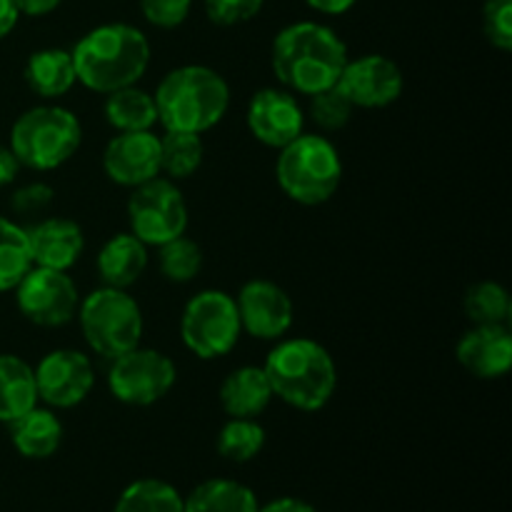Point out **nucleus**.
Wrapping results in <instances>:
<instances>
[{"mask_svg": "<svg viewBox=\"0 0 512 512\" xmlns=\"http://www.w3.org/2000/svg\"><path fill=\"white\" fill-rule=\"evenodd\" d=\"M348 58V45L333 28L300 20L275 35L270 63L290 93L313 95L338 83Z\"/></svg>", "mask_w": 512, "mask_h": 512, "instance_id": "nucleus-1", "label": "nucleus"}, {"mask_svg": "<svg viewBox=\"0 0 512 512\" xmlns=\"http://www.w3.org/2000/svg\"><path fill=\"white\" fill-rule=\"evenodd\" d=\"M70 55L78 83L108 95L143 78L150 65V43L133 25L108 23L85 33Z\"/></svg>", "mask_w": 512, "mask_h": 512, "instance_id": "nucleus-2", "label": "nucleus"}, {"mask_svg": "<svg viewBox=\"0 0 512 512\" xmlns=\"http://www.w3.org/2000/svg\"><path fill=\"white\" fill-rule=\"evenodd\" d=\"M273 398L305 413L325 408L338 388V368L328 350L310 338L280 340L263 363Z\"/></svg>", "mask_w": 512, "mask_h": 512, "instance_id": "nucleus-3", "label": "nucleus"}, {"mask_svg": "<svg viewBox=\"0 0 512 512\" xmlns=\"http://www.w3.org/2000/svg\"><path fill=\"white\" fill-rule=\"evenodd\" d=\"M153 98L158 123L165 130L200 135L225 118L230 88L223 75L208 65H180L160 80Z\"/></svg>", "mask_w": 512, "mask_h": 512, "instance_id": "nucleus-4", "label": "nucleus"}, {"mask_svg": "<svg viewBox=\"0 0 512 512\" xmlns=\"http://www.w3.org/2000/svg\"><path fill=\"white\" fill-rule=\"evenodd\" d=\"M275 175L280 190L293 203L323 205L340 188L343 160L333 140L325 135L300 133L293 143L280 148Z\"/></svg>", "mask_w": 512, "mask_h": 512, "instance_id": "nucleus-5", "label": "nucleus"}, {"mask_svg": "<svg viewBox=\"0 0 512 512\" xmlns=\"http://www.w3.org/2000/svg\"><path fill=\"white\" fill-rule=\"evenodd\" d=\"M80 140V120L60 105H35L25 110L10 130V150L18 163L40 173L68 163L78 153Z\"/></svg>", "mask_w": 512, "mask_h": 512, "instance_id": "nucleus-6", "label": "nucleus"}, {"mask_svg": "<svg viewBox=\"0 0 512 512\" xmlns=\"http://www.w3.org/2000/svg\"><path fill=\"white\" fill-rule=\"evenodd\" d=\"M78 320L88 348L105 360L138 348L143 338V313L128 290H93L78 305Z\"/></svg>", "mask_w": 512, "mask_h": 512, "instance_id": "nucleus-7", "label": "nucleus"}, {"mask_svg": "<svg viewBox=\"0 0 512 512\" xmlns=\"http://www.w3.org/2000/svg\"><path fill=\"white\" fill-rule=\"evenodd\" d=\"M240 325L235 298L225 290H200L188 300L180 318L183 345L200 360H215L228 355L238 345Z\"/></svg>", "mask_w": 512, "mask_h": 512, "instance_id": "nucleus-8", "label": "nucleus"}, {"mask_svg": "<svg viewBox=\"0 0 512 512\" xmlns=\"http://www.w3.org/2000/svg\"><path fill=\"white\" fill-rule=\"evenodd\" d=\"M130 233L148 248H160L188 230V205L175 180L153 178L128 198Z\"/></svg>", "mask_w": 512, "mask_h": 512, "instance_id": "nucleus-9", "label": "nucleus"}, {"mask_svg": "<svg viewBox=\"0 0 512 512\" xmlns=\"http://www.w3.org/2000/svg\"><path fill=\"white\" fill-rule=\"evenodd\" d=\"M108 388L115 400L133 408H148L173 390L178 370L160 350L133 348L110 360Z\"/></svg>", "mask_w": 512, "mask_h": 512, "instance_id": "nucleus-10", "label": "nucleus"}, {"mask_svg": "<svg viewBox=\"0 0 512 512\" xmlns=\"http://www.w3.org/2000/svg\"><path fill=\"white\" fill-rule=\"evenodd\" d=\"M18 310L38 328H63L78 313V288L65 270L33 268L15 285Z\"/></svg>", "mask_w": 512, "mask_h": 512, "instance_id": "nucleus-11", "label": "nucleus"}, {"mask_svg": "<svg viewBox=\"0 0 512 512\" xmlns=\"http://www.w3.org/2000/svg\"><path fill=\"white\" fill-rule=\"evenodd\" d=\"M33 373L38 400L53 410L75 408L88 398L95 385V370L88 355L70 348L45 355Z\"/></svg>", "mask_w": 512, "mask_h": 512, "instance_id": "nucleus-12", "label": "nucleus"}, {"mask_svg": "<svg viewBox=\"0 0 512 512\" xmlns=\"http://www.w3.org/2000/svg\"><path fill=\"white\" fill-rule=\"evenodd\" d=\"M340 90L353 103V108H388L403 95V70L388 55L370 53L348 58L338 78Z\"/></svg>", "mask_w": 512, "mask_h": 512, "instance_id": "nucleus-13", "label": "nucleus"}, {"mask_svg": "<svg viewBox=\"0 0 512 512\" xmlns=\"http://www.w3.org/2000/svg\"><path fill=\"white\" fill-rule=\"evenodd\" d=\"M240 325L258 340H280L293 328L295 308L290 295L270 280H250L240 288L238 298Z\"/></svg>", "mask_w": 512, "mask_h": 512, "instance_id": "nucleus-14", "label": "nucleus"}, {"mask_svg": "<svg viewBox=\"0 0 512 512\" xmlns=\"http://www.w3.org/2000/svg\"><path fill=\"white\" fill-rule=\"evenodd\" d=\"M248 130L268 148H285L305 133V113L290 90L263 88L248 103Z\"/></svg>", "mask_w": 512, "mask_h": 512, "instance_id": "nucleus-15", "label": "nucleus"}, {"mask_svg": "<svg viewBox=\"0 0 512 512\" xmlns=\"http://www.w3.org/2000/svg\"><path fill=\"white\" fill-rule=\"evenodd\" d=\"M103 170L113 183L138 188L160 175V138L153 130L118 133L103 153Z\"/></svg>", "mask_w": 512, "mask_h": 512, "instance_id": "nucleus-16", "label": "nucleus"}, {"mask_svg": "<svg viewBox=\"0 0 512 512\" xmlns=\"http://www.w3.org/2000/svg\"><path fill=\"white\" fill-rule=\"evenodd\" d=\"M458 363L480 380L505 378L512 368V335L508 325H473L458 340Z\"/></svg>", "mask_w": 512, "mask_h": 512, "instance_id": "nucleus-17", "label": "nucleus"}, {"mask_svg": "<svg viewBox=\"0 0 512 512\" xmlns=\"http://www.w3.org/2000/svg\"><path fill=\"white\" fill-rule=\"evenodd\" d=\"M25 230H28L30 258L38 268L65 270L68 273L85 250L83 228L75 220L45 218Z\"/></svg>", "mask_w": 512, "mask_h": 512, "instance_id": "nucleus-18", "label": "nucleus"}, {"mask_svg": "<svg viewBox=\"0 0 512 512\" xmlns=\"http://www.w3.org/2000/svg\"><path fill=\"white\" fill-rule=\"evenodd\" d=\"M148 268V245L133 233H118L100 248L98 275L105 288L128 290Z\"/></svg>", "mask_w": 512, "mask_h": 512, "instance_id": "nucleus-19", "label": "nucleus"}, {"mask_svg": "<svg viewBox=\"0 0 512 512\" xmlns=\"http://www.w3.org/2000/svg\"><path fill=\"white\" fill-rule=\"evenodd\" d=\"M273 400L263 365H243L220 385V405L230 418H258Z\"/></svg>", "mask_w": 512, "mask_h": 512, "instance_id": "nucleus-20", "label": "nucleus"}, {"mask_svg": "<svg viewBox=\"0 0 512 512\" xmlns=\"http://www.w3.org/2000/svg\"><path fill=\"white\" fill-rule=\"evenodd\" d=\"M10 425V440L23 458L45 460L63 443V423L50 408H30Z\"/></svg>", "mask_w": 512, "mask_h": 512, "instance_id": "nucleus-21", "label": "nucleus"}, {"mask_svg": "<svg viewBox=\"0 0 512 512\" xmlns=\"http://www.w3.org/2000/svg\"><path fill=\"white\" fill-rule=\"evenodd\" d=\"M23 78L28 88L45 100L60 98L78 83L73 55H70V50L63 48L35 50L28 63H25Z\"/></svg>", "mask_w": 512, "mask_h": 512, "instance_id": "nucleus-22", "label": "nucleus"}, {"mask_svg": "<svg viewBox=\"0 0 512 512\" xmlns=\"http://www.w3.org/2000/svg\"><path fill=\"white\" fill-rule=\"evenodd\" d=\"M38 405L35 373L18 355L0 353V423H13Z\"/></svg>", "mask_w": 512, "mask_h": 512, "instance_id": "nucleus-23", "label": "nucleus"}, {"mask_svg": "<svg viewBox=\"0 0 512 512\" xmlns=\"http://www.w3.org/2000/svg\"><path fill=\"white\" fill-rule=\"evenodd\" d=\"M105 120L113 125L118 133H133V130H153L158 123V108H155V98L148 90L138 88V85H128V88L113 90L105 95Z\"/></svg>", "mask_w": 512, "mask_h": 512, "instance_id": "nucleus-24", "label": "nucleus"}, {"mask_svg": "<svg viewBox=\"0 0 512 512\" xmlns=\"http://www.w3.org/2000/svg\"><path fill=\"white\" fill-rule=\"evenodd\" d=\"M258 508L253 490L228 478L205 480L185 500V512H258Z\"/></svg>", "mask_w": 512, "mask_h": 512, "instance_id": "nucleus-25", "label": "nucleus"}, {"mask_svg": "<svg viewBox=\"0 0 512 512\" xmlns=\"http://www.w3.org/2000/svg\"><path fill=\"white\" fill-rule=\"evenodd\" d=\"M205 145L198 133L165 130L160 138V173L168 180H185L203 165Z\"/></svg>", "mask_w": 512, "mask_h": 512, "instance_id": "nucleus-26", "label": "nucleus"}, {"mask_svg": "<svg viewBox=\"0 0 512 512\" xmlns=\"http://www.w3.org/2000/svg\"><path fill=\"white\" fill-rule=\"evenodd\" d=\"M33 268L28 230L0 215V293L15 290L23 275Z\"/></svg>", "mask_w": 512, "mask_h": 512, "instance_id": "nucleus-27", "label": "nucleus"}, {"mask_svg": "<svg viewBox=\"0 0 512 512\" xmlns=\"http://www.w3.org/2000/svg\"><path fill=\"white\" fill-rule=\"evenodd\" d=\"M113 512H185V500L173 485L145 478L135 480L120 493Z\"/></svg>", "mask_w": 512, "mask_h": 512, "instance_id": "nucleus-28", "label": "nucleus"}, {"mask_svg": "<svg viewBox=\"0 0 512 512\" xmlns=\"http://www.w3.org/2000/svg\"><path fill=\"white\" fill-rule=\"evenodd\" d=\"M215 445L230 463H250L265 448V430L255 418H230L220 428Z\"/></svg>", "mask_w": 512, "mask_h": 512, "instance_id": "nucleus-29", "label": "nucleus"}, {"mask_svg": "<svg viewBox=\"0 0 512 512\" xmlns=\"http://www.w3.org/2000/svg\"><path fill=\"white\" fill-rule=\"evenodd\" d=\"M463 308L473 325H508L512 313L508 290L493 280H483L468 288Z\"/></svg>", "mask_w": 512, "mask_h": 512, "instance_id": "nucleus-30", "label": "nucleus"}, {"mask_svg": "<svg viewBox=\"0 0 512 512\" xmlns=\"http://www.w3.org/2000/svg\"><path fill=\"white\" fill-rule=\"evenodd\" d=\"M158 250L160 273L170 283H190L203 270V250L195 240L185 238V235L160 245Z\"/></svg>", "mask_w": 512, "mask_h": 512, "instance_id": "nucleus-31", "label": "nucleus"}, {"mask_svg": "<svg viewBox=\"0 0 512 512\" xmlns=\"http://www.w3.org/2000/svg\"><path fill=\"white\" fill-rule=\"evenodd\" d=\"M308 98L310 118H313V123L318 125L320 130H325V133H335V130L345 128V125L350 123V118H353V103L345 98V93L338 85L308 95Z\"/></svg>", "mask_w": 512, "mask_h": 512, "instance_id": "nucleus-32", "label": "nucleus"}, {"mask_svg": "<svg viewBox=\"0 0 512 512\" xmlns=\"http://www.w3.org/2000/svg\"><path fill=\"white\" fill-rule=\"evenodd\" d=\"M483 33L500 53L512 50V0H485Z\"/></svg>", "mask_w": 512, "mask_h": 512, "instance_id": "nucleus-33", "label": "nucleus"}, {"mask_svg": "<svg viewBox=\"0 0 512 512\" xmlns=\"http://www.w3.org/2000/svg\"><path fill=\"white\" fill-rule=\"evenodd\" d=\"M263 3L265 0H205V13L215 25L230 28V25L248 23L250 18H255Z\"/></svg>", "mask_w": 512, "mask_h": 512, "instance_id": "nucleus-34", "label": "nucleus"}, {"mask_svg": "<svg viewBox=\"0 0 512 512\" xmlns=\"http://www.w3.org/2000/svg\"><path fill=\"white\" fill-rule=\"evenodd\" d=\"M190 5H193V0H140L145 20L163 30L183 25L190 15Z\"/></svg>", "mask_w": 512, "mask_h": 512, "instance_id": "nucleus-35", "label": "nucleus"}, {"mask_svg": "<svg viewBox=\"0 0 512 512\" xmlns=\"http://www.w3.org/2000/svg\"><path fill=\"white\" fill-rule=\"evenodd\" d=\"M53 188L45 183H30L25 188L15 190L13 198H10V208L20 215V218H30V215H40L43 210H48V205L53 203Z\"/></svg>", "mask_w": 512, "mask_h": 512, "instance_id": "nucleus-36", "label": "nucleus"}, {"mask_svg": "<svg viewBox=\"0 0 512 512\" xmlns=\"http://www.w3.org/2000/svg\"><path fill=\"white\" fill-rule=\"evenodd\" d=\"M20 168H23V165L18 163V158L13 155V150L5 148V145H0V188H5V185L13 183Z\"/></svg>", "mask_w": 512, "mask_h": 512, "instance_id": "nucleus-37", "label": "nucleus"}, {"mask_svg": "<svg viewBox=\"0 0 512 512\" xmlns=\"http://www.w3.org/2000/svg\"><path fill=\"white\" fill-rule=\"evenodd\" d=\"M258 512H318V510L300 498H278L273 500V503L258 508Z\"/></svg>", "mask_w": 512, "mask_h": 512, "instance_id": "nucleus-38", "label": "nucleus"}, {"mask_svg": "<svg viewBox=\"0 0 512 512\" xmlns=\"http://www.w3.org/2000/svg\"><path fill=\"white\" fill-rule=\"evenodd\" d=\"M15 8L23 15H33V18H40V15L53 13L60 5V0H13Z\"/></svg>", "mask_w": 512, "mask_h": 512, "instance_id": "nucleus-39", "label": "nucleus"}, {"mask_svg": "<svg viewBox=\"0 0 512 512\" xmlns=\"http://www.w3.org/2000/svg\"><path fill=\"white\" fill-rule=\"evenodd\" d=\"M305 3H308L313 10H318V13L343 15V13H348V10L353 8L358 0H305Z\"/></svg>", "mask_w": 512, "mask_h": 512, "instance_id": "nucleus-40", "label": "nucleus"}, {"mask_svg": "<svg viewBox=\"0 0 512 512\" xmlns=\"http://www.w3.org/2000/svg\"><path fill=\"white\" fill-rule=\"evenodd\" d=\"M20 10L15 8L13 0H0V40L18 25Z\"/></svg>", "mask_w": 512, "mask_h": 512, "instance_id": "nucleus-41", "label": "nucleus"}]
</instances>
